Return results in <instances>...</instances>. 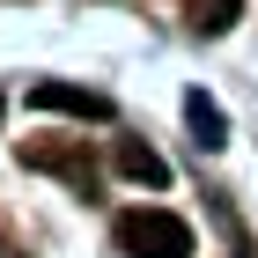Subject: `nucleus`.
Returning <instances> with one entry per match:
<instances>
[{"mask_svg":"<svg viewBox=\"0 0 258 258\" xmlns=\"http://www.w3.org/2000/svg\"><path fill=\"white\" fill-rule=\"evenodd\" d=\"M118 243L133 258H192V229L170 207H125L118 214Z\"/></svg>","mask_w":258,"mask_h":258,"instance_id":"f257e3e1","label":"nucleus"},{"mask_svg":"<svg viewBox=\"0 0 258 258\" xmlns=\"http://www.w3.org/2000/svg\"><path fill=\"white\" fill-rule=\"evenodd\" d=\"M30 103H37V111H59V118L111 125V96H96V89H74V81H37V89H30Z\"/></svg>","mask_w":258,"mask_h":258,"instance_id":"f03ea898","label":"nucleus"},{"mask_svg":"<svg viewBox=\"0 0 258 258\" xmlns=\"http://www.w3.org/2000/svg\"><path fill=\"white\" fill-rule=\"evenodd\" d=\"M22 162H30V170H59V177H74V192L96 199V162L81 155V148H44V140H30V148H22Z\"/></svg>","mask_w":258,"mask_h":258,"instance_id":"7ed1b4c3","label":"nucleus"},{"mask_svg":"<svg viewBox=\"0 0 258 258\" xmlns=\"http://www.w3.org/2000/svg\"><path fill=\"white\" fill-rule=\"evenodd\" d=\"M111 162H118V177H133V184H170V162L155 155V148H140V140H118V148H111Z\"/></svg>","mask_w":258,"mask_h":258,"instance_id":"20e7f679","label":"nucleus"},{"mask_svg":"<svg viewBox=\"0 0 258 258\" xmlns=\"http://www.w3.org/2000/svg\"><path fill=\"white\" fill-rule=\"evenodd\" d=\"M184 22H192L199 37H221V30L243 22V0H184Z\"/></svg>","mask_w":258,"mask_h":258,"instance_id":"39448f33","label":"nucleus"},{"mask_svg":"<svg viewBox=\"0 0 258 258\" xmlns=\"http://www.w3.org/2000/svg\"><path fill=\"white\" fill-rule=\"evenodd\" d=\"M184 118H192V140L199 148H229V125H221V111H214V96H184Z\"/></svg>","mask_w":258,"mask_h":258,"instance_id":"423d86ee","label":"nucleus"},{"mask_svg":"<svg viewBox=\"0 0 258 258\" xmlns=\"http://www.w3.org/2000/svg\"><path fill=\"white\" fill-rule=\"evenodd\" d=\"M0 118H8V96H0Z\"/></svg>","mask_w":258,"mask_h":258,"instance_id":"0eeeda50","label":"nucleus"},{"mask_svg":"<svg viewBox=\"0 0 258 258\" xmlns=\"http://www.w3.org/2000/svg\"><path fill=\"white\" fill-rule=\"evenodd\" d=\"M0 258H8V243H0Z\"/></svg>","mask_w":258,"mask_h":258,"instance_id":"6e6552de","label":"nucleus"}]
</instances>
